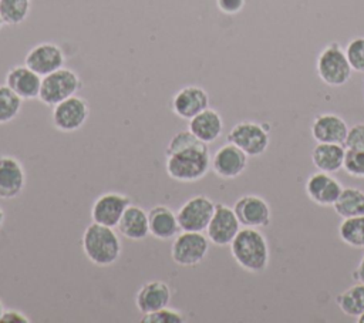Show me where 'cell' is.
Listing matches in <instances>:
<instances>
[{
    "instance_id": "cell-1",
    "label": "cell",
    "mask_w": 364,
    "mask_h": 323,
    "mask_svg": "<svg viewBox=\"0 0 364 323\" xmlns=\"http://www.w3.org/2000/svg\"><path fill=\"white\" fill-rule=\"evenodd\" d=\"M166 174L179 182H196L210 168L208 144L196 138L189 129L176 132L165 149Z\"/></svg>"
},
{
    "instance_id": "cell-2",
    "label": "cell",
    "mask_w": 364,
    "mask_h": 323,
    "mask_svg": "<svg viewBox=\"0 0 364 323\" xmlns=\"http://www.w3.org/2000/svg\"><path fill=\"white\" fill-rule=\"evenodd\" d=\"M229 246L235 262L243 270L260 273L267 269L270 260L269 243L257 228H240Z\"/></svg>"
},
{
    "instance_id": "cell-3",
    "label": "cell",
    "mask_w": 364,
    "mask_h": 323,
    "mask_svg": "<svg viewBox=\"0 0 364 323\" xmlns=\"http://www.w3.org/2000/svg\"><path fill=\"white\" fill-rule=\"evenodd\" d=\"M81 242L87 259L98 266H109L121 255V240L114 228L97 222L85 228Z\"/></svg>"
},
{
    "instance_id": "cell-4",
    "label": "cell",
    "mask_w": 364,
    "mask_h": 323,
    "mask_svg": "<svg viewBox=\"0 0 364 323\" xmlns=\"http://www.w3.org/2000/svg\"><path fill=\"white\" fill-rule=\"evenodd\" d=\"M318 78L330 87L344 85L353 73L344 48L337 43H328L318 54L316 61Z\"/></svg>"
},
{
    "instance_id": "cell-5",
    "label": "cell",
    "mask_w": 364,
    "mask_h": 323,
    "mask_svg": "<svg viewBox=\"0 0 364 323\" xmlns=\"http://www.w3.org/2000/svg\"><path fill=\"white\" fill-rule=\"evenodd\" d=\"M81 88L78 74L67 67H61L41 78L38 98L43 104L54 107L55 104L73 97Z\"/></svg>"
},
{
    "instance_id": "cell-6",
    "label": "cell",
    "mask_w": 364,
    "mask_h": 323,
    "mask_svg": "<svg viewBox=\"0 0 364 323\" xmlns=\"http://www.w3.org/2000/svg\"><path fill=\"white\" fill-rule=\"evenodd\" d=\"M270 125L267 122L240 121L228 134V142L239 147L247 157H260L270 142Z\"/></svg>"
},
{
    "instance_id": "cell-7",
    "label": "cell",
    "mask_w": 364,
    "mask_h": 323,
    "mask_svg": "<svg viewBox=\"0 0 364 323\" xmlns=\"http://www.w3.org/2000/svg\"><path fill=\"white\" fill-rule=\"evenodd\" d=\"M209 252V239L202 232L182 231L175 236L171 256L179 266H196Z\"/></svg>"
},
{
    "instance_id": "cell-8",
    "label": "cell",
    "mask_w": 364,
    "mask_h": 323,
    "mask_svg": "<svg viewBox=\"0 0 364 323\" xmlns=\"http://www.w3.org/2000/svg\"><path fill=\"white\" fill-rule=\"evenodd\" d=\"M215 202L206 195H196L188 199L176 212L181 231L203 232L215 212Z\"/></svg>"
},
{
    "instance_id": "cell-9",
    "label": "cell",
    "mask_w": 364,
    "mask_h": 323,
    "mask_svg": "<svg viewBox=\"0 0 364 323\" xmlns=\"http://www.w3.org/2000/svg\"><path fill=\"white\" fill-rule=\"evenodd\" d=\"M88 115V102L75 94L53 107L51 121L58 131L73 132L85 124Z\"/></svg>"
},
{
    "instance_id": "cell-10",
    "label": "cell",
    "mask_w": 364,
    "mask_h": 323,
    "mask_svg": "<svg viewBox=\"0 0 364 323\" xmlns=\"http://www.w3.org/2000/svg\"><path fill=\"white\" fill-rule=\"evenodd\" d=\"M240 222L233 208L225 203H216L215 212L206 228V236L216 246H228L240 231Z\"/></svg>"
},
{
    "instance_id": "cell-11",
    "label": "cell",
    "mask_w": 364,
    "mask_h": 323,
    "mask_svg": "<svg viewBox=\"0 0 364 323\" xmlns=\"http://www.w3.org/2000/svg\"><path fill=\"white\" fill-rule=\"evenodd\" d=\"M64 63L65 54L63 48L58 44L50 41L36 44L28 50L24 58V64L41 77L64 67Z\"/></svg>"
},
{
    "instance_id": "cell-12",
    "label": "cell",
    "mask_w": 364,
    "mask_h": 323,
    "mask_svg": "<svg viewBox=\"0 0 364 323\" xmlns=\"http://www.w3.org/2000/svg\"><path fill=\"white\" fill-rule=\"evenodd\" d=\"M131 205V199L127 195L118 192L101 194L92 203L91 218L92 222L117 228L122 213Z\"/></svg>"
},
{
    "instance_id": "cell-13",
    "label": "cell",
    "mask_w": 364,
    "mask_h": 323,
    "mask_svg": "<svg viewBox=\"0 0 364 323\" xmlns=\"http://www.w3.org/2000/svg\"><path fill=\"white\" fill-rule=\"evenodd\" d=\"M233 211L240 225L247 228H266L272 219L269 203L259 195L240 196L235 202Z\"/></svg>"
},
{
    "instance_id": "cell-14",
    "label": "cell",
    "mask_w": 364,
    "mask_h": 323,
    "mask_svg": "<svg viewBox=\"0 0 364 323\" xmlns=\"http://www.w3.org/2000/svg\"><path fill=\"white\" fill-rule=\"evenodd\" d=\"M247 158L249 157L239 147L228 142L212 155L210 168L218 176L223 179H233L246 169Z\"/></svg>"
},
{
    "instance_id": "cell-15",
    "label": "cell",
    "mask_w": 364,
    "mask_h": 323,
    "mask_svg": "<svg viewBox=\"0 0 364 323\" xmlns=\"http://www.w3.org/2000/svg\"><path fill=\"white\" fill-rule=\"evenodd\" d=\"M304 191L307 198L316 205L333 206L343 191V185L331 174L317 171L307 178Z\"/></svg>"
},
{
    "instance_id": "cell-16",
    "label": "cell",
    "mask_w": 364,
    "mask_h": 323,
    "mask_svg": "<svg viewBox=\"0 0 364 323\" xmlns=\"http://www.w3.org/2000/svg\"><path fill=\"white\" fill-rule=\"evenodd\" d=\"M209 107V95L199 85L182 87L172 98V111L182 120H191Z\"/></svg>"
},
{
    "instance_id": "cell-17",
    "label": "cell",
    "mask_w": 364,
    "mask_h": 323,
    "mask_svg": "<svg viewBox=\"0 0 364 323\" xmlns=\"http://www.w3.org/2000/svg\"><path fill=\"white\" fill-rule=\"evenodd\" d=\"M26 186V172L21 162L11 155H0V198H17Z\"/></svg>"
},
{
    "instance_id": "cell-18",
    "label": "cell",
    "mask_w": 364,
    "mask_h": 323,
    "mask_svg": "<svg viewBox=\"0 0 364 323\" xmlns=\"http://www.w3.org/2000/svg\"><path fill=\"white\" fill-rule=\"evenodd\" d=\"M310 129L316 142H331L344 145L348 134L347 122L344 121V118L334 112H323L316 115Z\"/></svg>"
},
{
    "instance_id": "cell-19",
    "label": "cell",
    "mask_w": 364,
    "mask_h": 323,
    "mask_svg": "<svg viewBox=\"0 0 364 323\" xmlns=\"http://www.w3.org/2000/svg\"><path fill=\"white\" fill-rule=\"evenodd\" d=\"M41 75L28 68L26 64L11 67L6 74V85L11 88L21 100L38 98Z\"/></svg>"
},
{
    "instance_id": "cell-20",
    "label": "cell",
    "mask_w": 364,
    "mask_h": 323,
    "mask_svg": "<svg viewBox=\"0 0 364 323\" xmlns=\"http://www.w3.org/2000/svg\"><path fill=\"white\" fill-rule=\"evenodd\" d=\"M171 302V289L162 280H149L144 283L135 296V305L144 314L166 307Z\"/></svg>"
},
{
    "instance_id": "cell-21",
    "label": "cell",
    "mask_w": 364,
    "mask_h": 323,
    "mask_svg": "<svg viewBox=\"0 0 364 323\" xmlns=\"http://www.w3.org/2000/svg\"><path fill=\"white\" fill-rule=\"evenodd\" d=\"M188 129L202 142L210 144L222 135V131H223L222 115L216 110L208 107L206 110L200 111L198 115L189 120Z\"/></svg>"
},
{
    "instance_id": "cell-22",
    "label": "cell",
    "mask_w": 364,
    "mask_h": 323,
    "mask_svg": "<svg viewBox=\"0 0 364 323\" xmlns=\"http://www.w3.org/2000/svg\"><path fill=\"white\" fill-rule=\"evenodd\" d=\"M149 233L161 240L171 239L181 231L176 213L166 205H156L148 211Z\"/></svg>"
},
{
    "instance_id": "cell-23",
    "label": "cell",
    "mask_w": 364,
    "mask_h": 323,
    "mask_svg": "<svg viewBox=\"0 0 364 323\" xmlns=\"http://www.w3.org/2000/svg\"><path fill=\"white\" fill-rule=\"evenodd\" d=\"M346 157V147L343 144L317 142L311 151L313 165L323 172L336 174L343 169Z\"/></svg>"
},
{
    "instance_id": "cell-24",
    "label": "cell",
    "mask_w": 364,
    "mask_h": 323,
    "mask_svg": "<svg viewBox=\"0 0 364 323\" xmlns=\"http://www.w3.org/2000/svg\"><path fill=\"white\" fill-rule=\"evenodd\" d=\"M119 233L131 240H142L149 235L148 212L138 205H129L122 213L118 225Z\"/></svg>"
},
{
    "instance_id": "cell-25",
    "label": "cell",
    "mask_w": 364,
    "mask_h": 323,
    "mask_svg": "<svg viewBox=\"0 0 364 323\" xmlns=\"http://www.w3.org/2000/svg\"><path fill=\"white\" fill-rule=\"evenodd\" d=\"M333 208L343 219L364 215V191L355 186L343 188Z\"/></svg>"
},
{
    "instance_id": "cell-26",
    "label": "cell",
    "mask_w": 364,
    "mask_h": 323,
    "mask_svg": "<svg viewBox=\"0 0 364 323\" xmlns=\"http://www.w3.org/2000/svg\"><path fill=\"white\" fill-rule=\"evenodd\" d=\"M338 309L350 317H358L364 312V283L357 282L336 296Z\"/></svg>"
},
{
    "instance_id": "cell-27",
    "label": "cell",
    "mask_w": 364,
    "mask_h": 323,
    "mask_svg": "<svg viewBox=\"0 0 364 323\" xmlns=\"http://www.w3.org/2000/svg\"><path fill=\"white\" fill-rule=\"evenodd\" d=\"M341 242L354 249H364V215L344 218L338 226Z\"/></svg>"
},
{
    "instance_id": "cell-28",
    "label": "cell",
    "mask_w": 364,
    "mask_h": 323,
    "mask_svg": "<svg viewBox=\"0 0 364 323\" xmlns=\"http://www.w3.org/2000/svg\"><path fill=\"white\" fill-rule=\"evenodd\" d=\"M31 9V0H0V17L4 24L16 26L23 23Z\"/></svg>"
},
{
    "instance_id": "cell-29",
    "label": "cell",
    "mask_w": 364,
    "mask_h": 323,
    "mask_svg": "<svg viewBox=\"0 0 364 323\" xmlns=\"http://www.w3.org/2000/svg\"><path fill=\"white\" fill-rule=\"evenodd\" d=\"M23 100L6 84L0 85V124H7L13 121L20 110Z\"/></svg>"
},
{
    "instance_id": "cell-30",
    "label": "cell",
    "mask_w": 364,
    "mask_h": 323,
    "mask_svg": "<svg viewBox=\"0 0 364 323\" xmlns=\"http://www.w3.org/2000/svg\"><path fill=\"white\" fill-rule=\"evenodd\" d=\"M343 169L350 176L364 179V149L346 148Z\"/></svg>"
},
{
    "instance_id": "cell-31",
    "label": "cell",
    "mask_w": 364,
    "mask_h": 323,
    "mask_svg": "<svg viewBox=\"0 0 364 323\" xmlns=\"http://www.w3.org/2000/svg\"><path fill=\"white\" fill-rule=\"evenodd\" d=\"M353 71L364 74V37L350 40L344 48Z\"/></svg>"
},
{
    "instance_id": "cell-32",
    "label": "cell",
    "mask_w": 364,
    "mask_h": 323,
    "mask_svg": "<svg viewBox=\"0 0 364 323\" xmlns=\"http://www.w3.org/2000/svg\"><path fill=\"white\" fill-rule=\"evenodd\" d=\"M183 320H185L183 314L181 312L175 309H169L168 306L156 312L148 313L141 319V322L144 323H182Z\"/></svg>"
},
{
    "instance_id": "cell-33",
    "label": "cell",
    "mask_w": 364,
    "mask_h": 323,
    "mask_svg": "<svg viewBox=\"0 0 364 323\" xmlns=\"http://www.w3.org/2000/svg\"><path fill=\"white\" fill-rule=\"evenodd\" d=\"M344 147L354 148V149H364V122L354 124L351 128H348Z\"/></svg>"
},
{
    "instance_id": "cell-34",
    "label": "cell",
    "mask_w": 364,
    "mask_h": 323,
    "mask_svg": "<svg viewBox=\"0 0 364 323\" xmlns=\"http://www.w3.org/2000/svg\"><path fill=\"white\" fill-rule=\"evenodd\" d=\"M246 0H216L219 10L225 14H236L242 11Z\"/></svg>"
},
{
    "instance_id": "cell-35",
    "label": "cell",
    "mask_w": 364,
    "mask_h": 323,
    "mask_svg": "<svg viewBox=\"0 0 364 323\" xmlns=\"http://www.w3.org/2000/svg\"><path fill=\"white\" fill-rule=\"evenodd\" d=\"M0 322L1 323H30V319L24 313L10 309V310L3 312Z\"/></svg>"
},
{
    "instance_id": "cell-36",
    "label": "cell",
    "mask_w": 364,
    "mask_h": 323,
    "mask_svg": "<svg viewBox=\"0 0 364 323\" xmlns=\"http://www.w3.org/2000/svg\"><path fill=\"white\" fill-rule=\"evenodd\" d=\"M353 279H354L355 282H361V283H364V255L361 256L360 263L357 265L355 270L353 272Z\"/></svg>"
},
{
    "instance_id": "cell-37",
    "label": "cell",
    "mask_w": 364,
    "mask_h": 323,
    "mask_svg": "<svg viewBox=\"0 0 364 323\" xmlns=\"http://www.w3.org/2000/svg\"><path fill=\"white\" fill-rule=\"evenodd\" d=\"M3 222H4V211H3V208L0 206V228H1Z\"/></svg>"
},
{
    "instance_id": "cell-38",
    "label": "cell",
    "mask_w": 364,
    "mask_h": 323,
    "mask_svg": "<svg viewBox=\"0 0 364 323\" xmlns=\"http://www.w3.org/2000/svg\"><path fill=\"white\" fill-rule=\"evenodd\" d=\"M357 322H358V323H364V312L357 317Z\"/></svg>"
},
{
    "instance_id": "cell-39",
    "label": "cell",
    "mask_w": 364,
    "mask_h": 323,
    "mask_svg": "<svg viewBox=\"0 0 364 323\" xmlns=\"http://www.w3.org/2000/svg\"><path fill=\"white\" fill-rule=\"evenodd\" d=\"M3 312H4V309H3V305H1V302H0V317H1Z\"/></svg>"
},
{
    "instance_id": "cell-40",
    "label": "cell",
    "mask_w": 364,
    "mask_h": 323,
    "mask_svg": "<svg viewBox=\"0 0 364 323\" xmlns=\"http://www.w3.org/2000/svg\"><path fill=\"white\" fill-rule=\"evenodd\" d=\"M4 23H3V20H1V17H0V28H1V26H3Z\"/></svg>"
}]
</instances>
